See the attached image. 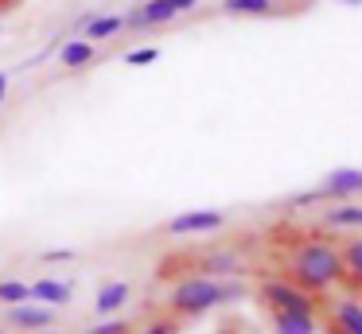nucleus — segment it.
Returning <instances> with one entry per match:
<instances>
[{
  "label": "nucleus",
  "instance_id": "f03ea898",
  "mask_svg": "<svg viewBox=\"0 0 362 334\" xmlns=\"http://www.w3.org/2000/svg\"><path fill=\"white\" fill-rule=\"evenodd\" d=\"M288 280L296 287H312V292H323L331 284H343L346 280V268H343V256L331 241H320V237H304L292 245V268H288Z\"/></svg>",
  "mask_w": 362,
  "mask_h": 334
},
{
  "label": "nucleus",
  "instance_id": "aec40b11",
  "mask_svg": "<svg viewBox=\"0 0 362 334\" xmlns=\"http://www.w3.org/2000/svg\"><path fill=\"white\" fill-rule=\"evenodd\" d=\"M172 8H175V12H195V8H199V0H172Z\"/></svg>",
  "mask_w": 362,
  "mask_h": 334
},
{
  "label": "nucleus",
  "instance_id": "0eeeda50",
  "mask_svg": "<svg viewBox=\"0 0 362 334\" xmlns=\"http://www.w3.org/2000/svg\"><path fill=\"white\" fill-rule=\"evenodd\" d=\"M32 299L43 303V307H66V303L74 299V287L66 284V280H35L32 284Z\"/></svg>",
  "mask_w": 362,
  "mask_h": 334
},
{
  "label": "nucleus",
  "instance_id": "5701e85b",
  "mask_svg": "<svg viewBox=\"0 0 362 334\" xmlns=\"http://www.w3.org/2000/svg\"><path fill=\"white\" fill-rule=\"evenodd\" d=\"M327 334H343V330H339V326H335V323H331V330H327Z\"/></svg>",
  "mask_w": 362,
  "mask_h": 334
},
{
  "label": "nucleus",
  "instance_id": "9b49d317",
  "mask_svg": "<svg viewBox=\"0 0 362 334\" xmlns=\"http://www.w3.org/2000/svg\"><path fill=\"white\" fill-rule=\"evenodd\" d=\"M323 222L335 225V229H362V202H335L323 214Z\"/></svg>",
  "mask_w": 362,
  "mask_h": 334
},
{
  "label": "nucleus",
  "instance_id": "f8f14e48",
  "mask_svg": "<svg viewBox=\"0 0 362 334\" xmlns=\"http://www.w3.org/2000/svg\"><path fill=\"white\" fill-rule=\"evenodd\" d=\"M59 62H63V70H82L94 62V43L90 39H71V43H63V51H59Z\"/></svg>",
  "mask_w": 362,
  "mask_h": 334
},
{
  "label": "nucleus",
  "instance_id": "6ab92c4d",
  "mask_svg": "<svg viewBox=\"0 0 362 334\" xmlns=\"http://www.w3.org/2000/svg\"><path fill=\"white\" fill-rule=\"evenodd\" d=\"M180 323H183V318H152V323L148 326H141V330H133V334H175V330H180Z\"/></svg>",
  "mask_w": 362,
  "mask_h": 334
},
{
  "label": "nucleus",
  "instance_id": "a211bd4d",
  "mask_svg": "<svg viewBox=\"0 0 362 334\" xmlns=\"http://www.w3.org/2000/svg\"><path fill=\"white\" fill-rule=\"evenodd\" d=\"M156 59H160V47H136V51L125 54V66L141 70V66H152Z\"/></svg>",
  "mask_w": 362,
  "mask_h": 334
},
{
  "label": "nucleus",
  "instance_id": "4be33fe9",
  "mask_svg": "<svg viewBox=\"0 0 362 334\" xmlns=\"http://www.w3.org/2000/svg\"><path fill=\"white\" fill-rule=\"evenodd\" d=\"M339 4H351V8H358V4H362V0H339Z\"/></svg>",
  "mask_w": 362,
  "mask_h": 334
},
{
  "label": "nucleus",
  "instance_id": "6e6552de",
  "mask_svg": "<svg viewBox=\"0 0 362 334\" xmlns=\"http://www.w3.org/2000/svg\"><path fill=\"white\" fill-rule=\"evenodd\" d=\"M129 295H133V287H129L125 280H105L98 299H94V311L98 315H113V311H121L129 303Z\"/></svg>",
  "mask_w": 362,
  "mask_h": 334
},
{
  "label": "nucleus",
  "instance_id": "1a4fd4ad",
  "mask_svg": "<svg viewBox=\"0 0 362 334\" xmlns=\"http://www.w3.org/2000/svg\"><path fill=\"white\" fill-rule=\"evenodd\" d=\"M320 323H315V311H284V315H273V334H315Z\"/></svg>",
  "mask_w": 362,
  "mask_h": 334
},
{
  "label": "nucleus",
  "instance_id": "7ed1b4c3",
  "mask_svg": "<svg viewBox=\"0 0 362 334\" xmlns=\"http://www.w3.org/2000/svg\"><path fill=\"white\" fill-rule=\"evenodd\" d=\"M257 299H261V307H265L269 315H284V311H315L312 295H308L304 287H296L292 280H276V276L261 284Z\"/></svg>",
  "mask_w": 362,
  "mask_h": 334
},
{
  "label": "nucleus",
  "instance_id": "39448f33",
  "mask_svg": "<svg viewBox=\"0 0 362 334\" xmlns=\"http://www.w3.org/2000/svg\"><path fill=\"white\" fill-rule=\"evenodd\" d=\"M226 225V214L222 210H187V214H175L172 222L164 225L172 237H195V233H214Z\"/></svg>",
  "mask_w": 362,
  "mask_h": 334
},
{
  "label": "nucleus",
  "instance_id": "423d86ee",
  "mask_svg": "<svg viewBox=\"0 0 362 334\" xmlns=\"http://www.w3.org/2000/svg\"><path fill=\"white\" fill-rule=\"evenodd\" d=\"M323 202H351L354 194H362V167H335L323 175L320 183Z\"/></svg>",
  "mask_w": 362,
  "mask_h": 334
},
{
  "label": "nucleus",
  "instance_id": "ddd939ff",
  "mask_svg": "<svg viewBox=\"0 0 362 334\" xmlns=\"http://www.w3.org/2000/svg\"><path fill=\"white\" fill-rule=\"evenodd\" d=\"M335 326L343 334H362V303L354 299V295H346V299L335 303Z\"/></svg>",
  "mask_w": 362,
  "mask_h": 334
},
{
  "label": "nucleus",
  "instance_id": "9d476101",
  "mask_svg": "<svg viewBox=\"0 0 362 334\" xmlns=\"http://www.w3.org/2000/svg\"><path fill=\"white\" fill-rule=\"evenodd\" d=\"M339 256H343V268H346L343 287H346V292H362V237L358 241H346V245L339 249Z\"/></svg>",
  "mask_w": 362,
  "mask_h": 334
},
{
  "label": "nucleus",
  "instance_id": "412c9836",
  "mask_svg": "<svg viewBox=\"0 0 362 334\" xmlns=\"http://www.w3.org/2000/svg\"><path fill=\"white\" fill-rule=\"evenodd\" d=\"M8 97V74H0V101Z\"/></svg>",
  "mask_w": 362,
  "mask_h": 334
},
{
  "label": "nucleus",
  "instance_id": "2eb2a0df",
  "mask_svg": "<svg viewBox=\"0 0 362 334\" xmlns=\"http://www.w3.org/2000/svg\"><path fill=\"white\" fill-rule=\"evenodd\" d=\"M218 8L226 16H273L276 0H222Z\"/></svg>",
  "mask_w": 362,
  "mask_h": 334
},
{
  "label": "nucleus",
  "instance_id": "f3484780",
  "mask_svg": "<svg viewBox=\"0 0 362 334\" xmlns=\"http://www.w3.org/2000/svg\"><path fill=\"white\" fill-rule=\"evenodd\" d=\"M136 323L133 318H105V323H94L86 334H133Z\"/></svg>",
  "mask_w": 362,
  "mask_h": 334
},
{
  "label": "nucleus",
  "instance_id": "393cba45",
  "mask_svg": "<svg viewBox=\"0 0 362 334\" xmlns=\"http://www.w3.org/2000/svg\"><path fill=\"white\" fill-rule=\"evenodd\" d=\"M0 334H8V326H4V323H0Z\"/></svg>",
  "mask_w": 362,
  "mask_h": 334
},
{
  "label": "nucleus",
  "instance_id": "dca6fc26",
  "mask_svg": "<svg viewBox=\"0 0 362 334\" xmlns=\"http://www.w3.org/2000/svg\"><path fill=\"white\" fill-rule=\"evenodd\" d=\"M32 299V284L24 280H0V303L4 307H16V303H28Z\"/></svg>",
  "mask_w": 362,
  "mask_h": 334
},
{
  "label": "nucleus",
  "instance_id": "f257e3e1",
  "mask_svg": "<svg viewBox=\"0 0 362 334\" xmlns=\"http://www.w3.org/2000/svg\"><path fill=\"white\" fill-rule=\"evenodd\" d=\"M250 295V287L242 280H214V276H183L180 284L168 295V311L175 318H195L206 315L214 307H226V303H238Z\"/></svg>",
  "mask_w": 362,
  "mask_h": 334
},
{
  "label": "nucleus",
  "instance_id": "4468645a",
  "mask_svg": "<svg viewBox=\"0 0 362 334\" xmlns=\"http://www.w3.org/2000/svg\"><path fill=\"white\" fill-rule=\"evenodd\" d=\"M125 31V16H94L86 23V39L90 43H102V39H113Z\"/></svg>",
  "mask_w": 362,
  "mask_h": 334
},
{
  "label": "nucleus",
  "instance_id": "a878e982",
  "mask_svg": "<svg viewBox=\"0 0 362 334\" xmlns=\"http://www.w3.org/2000/svg\"><path fill=\"white\" fill-rule=\"evenodd\" d=\"M0 35H4V20H0Z\"/></svg>",
  "mask_w": 362,
  "mask_h": 334
},
{
  "label": "nucleus",
  "instance_id": "b1692460",
  "mask_svg": "<svg viewBox=\"0 0 362 334\" xmlns=\"http://www.w3.org/2000/svg\"><path fill=\"white\" fill-rule=\"evenodd\" d=\"M40 334H59V330H55V326H51V330H40Z\"/></svg>",
  "mask_w": 362,
  "mask_h": 334
},
{
  "label": "nucleus",
  "instance_id": "20e7f679",
  "mask_svg": "<svg viewBox=\"0 0 362 334\" xmlns=\"http://www.w3.org/2000/svg\"><path fill=\"white\" fill-rule=\"evenodd\" d=\"M4 326H12V330H51L55 326V307H43V303H16V307H4V318H0Z\"/></svg>",
  "mask_w": 362,
  "mask_h": 334
}]
</instances>
